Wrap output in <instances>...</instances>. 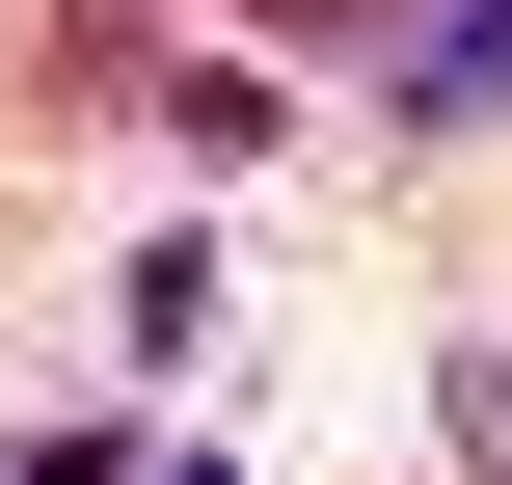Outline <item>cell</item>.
<instances>
[{"instance_id": "obj_1", "label": "cell", "mask_w": 512, "mask_h": 485, "mask_svg": "<svg viewBox=\"0 0 512 485\" xmlns=\"http://www.w3.org/2000/svg\"><path fill=\"white\" fill-rule=\"evenodd\" d=\"M512 81V0H432V54H405V108H486Z\"/></svg>"}, {"instance_id": "obj_2", "label": "cell", "mask_w": 512, "mask_h": 485, "mask_svg": "<svg viewBox=\"0 0 512 485\" xmlns=\"http://www.w3.org/2000/svg\"><path fill=\"white\" fill-rule=\"evenodd\" d=\"M216 27H405V0H216Z\"/></svg>"}]
</instances>
